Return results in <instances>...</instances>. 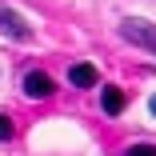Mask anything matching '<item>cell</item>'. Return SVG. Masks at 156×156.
Segmentation results:
<instances>
[{
  "label": "cell",
  "instance_id": "obj_1",
  "mask_svg": "<svg viewBox=\"0 0 156 156\" xmlns=\"http://www.w3.org/2000/svg\"><path fill=\"white\" fill-rule=\"evenodd\" d=\"M120 36L128 40V44L148 48V52L156 56V24H148V20H124V24H120Z\"/></svg>",
  "mask_w": 156,
  "mask_h": 156
},
{
  "label": "cell",
  "instance_id": "obj_2",
  "mask_svg": "<svg viewBox=\"0 0 156 156\" xmlns=\"http://www.w3.org/2000/svg\"><path fill=\"white\" fill-rule=\"evenodd\" d=\"M20 88H24V96H28V100H48L52 92H56V80H52L48 72H40V68H32V72H24V80H20Z\"/></svg>",
  "mask_w": 156,
  "mask_h": 156
},
{
  "label": "cell",
  "instance_id": "obj_3",
  "mask_svg": "<svg viewBox=\"0 0 156 156\" xmlns=\"http://www.w3.org/2000/svg\"><path fill=\"white\" fill-rule=\"evenodd\" d=\"M0 32L12 36V40H32V28H28V20L20 12H8V8H0Z\"/></svg>",
  "mask_w": 156,
  "mask_h": 156
},
{
  "label": "cell",
  "instance_id": "obj_4",
  "mask_svg": "<svg viewBox=\"0 0 156 156\" xmlns=\"http://www.w3.org/2000/svg\"><path fill=\"white\" fill-rule=\"evenodd\" d=\"M68 84L72 88H96L100 84V72L88 64V60H76V64L68 68Z\"/></svg>",
  "mask_w": 156,
  "mask_h": 156
},
{
  "label": "cell",
  "instance_id": "obj_5",
  "mask_svg": "<svg viewBox=\"0 0 156 156\" xmlns=\"http://www.w3.org/2000/svg\"><path fill=\"white\" fill-rule=\"evenodd\" d=\"M100 104H104L108 116H120L128 100H124V92H120V88H104V92H100Z\"/></svg>",
  "mask_w": 156,
  "mask_h": 156
},
{
  "label": "cell",
  "instance_id": "obj_6",
  "mask_svg": "<svg viewBox=\"0 0 156 156\" xmlns=\"http://www.w3.org/2000/svg\"><path fill=\"white\" fill-rule=\"evenodd\" d=\"M124 156H156V144H132Z\"/></svg>",
  "mask_w": 156,
  "mask_h": 156
},
{
  "label": "cell",
  "instance_id": "obj_7",
  "mask_svg": "<svg viewBox=\"0 0 156 156\" xmlns=\"http://www.w3.org/2000/svg\"><path fill=\"white\" fill-rule=\"evenodd\" d=\"M12 132H16V128H12V120L0 112V140H12Z\"/></svg>",
  "mask_w": 156,
  "mask_h": 156
},
{
  "label": "cell",
  "instance_id": "obj_8",
  "mask_svg": "<svg viewBox=\"0 0 156 156\" xmlns=\"http://www.w3.org/2000/svg\"><path fill=\"white\" fill-rule=\"evenodd\" d=\"M148 112H152V116H156V96H152V100H148Z\"/></svg>",
  "mask_w": 156,
  "mask_h": 156
}]
</instances>
